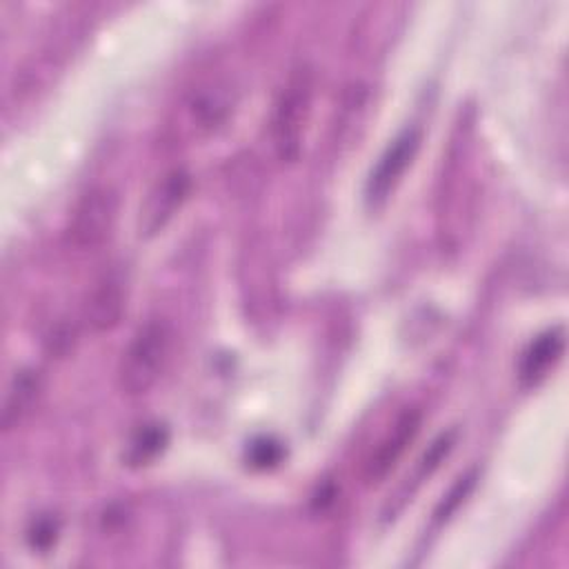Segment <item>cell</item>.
Returning a JSON list of instances; mask_svg holds the SVG:
<instances>
[{
	"instance_id": "1",
	"label": "cell",
	"mask_w": 569,
	"mask_h": 569,
	"mask_svg": "<svg viewBox=\"0 0 569 569\" xmlns=\"http://www.w3.org/2000/svg\"><path fill=\"white\" fill-rule=\"evenodd\" d=\"M316 89V73L307 62H298L289 69L271 116V142L276 156L282 162H296L300 158L307 124L311 118Z\"/></svg>"
},
{
	"instance_id": "2",
	"label": "cell",
	"mask_w": 569,
	"mask_h": 569,
	"mask_svg": "<svg viewBox=\"0 0 569 569\" xmlns=\"http://www.w3.org/2000/svg\"><path fill=\"white\" fill-rule=\"evenodd\" d=\"M171 342V327L160 318L136 329L118 365V385L127 396H142L158 382L169 362Z\"/></svg>"
},
{
	"instance_id": "3",
	"label": "cell",
	"mask_w": 569,
	"mask_h": 569,
	"mask_svg": "<svg viewBox=\"0 0 569 569\" xmlns=\"http://www.w3.org/2000/svg\"><path fill=\"white\" fill-rule=\"evenodd\" d=\"M118 218V196L109 187L89 189L73 207L67 238L78 251H93L104 244Z\"/></svg>"
},
{
	"instance_id": "4",
	"label": "cell",
	"mask_w": 569,
	"mask_h": 569,
	"mask_svg": "<svg viewBox=\"0 0 569 569\" xmlns=\"http://www.w3.org/2000/svg\"><path fill=\"white\" fill-rule=\"evenodd\" d=\"M420 142H422L420 129L418 127H405L385 147V151L378 156L376 164L371 167L367 184H365V200H367L369 207L376 209V207L387 202V198L400 184L405 171L411 167L413 158L418 156Z\"/></svg>"
},
{
	"instance_id": "5",
	"label": "cell",
	"mask_w": 569,
	"mask_h": 569,
	"mask_svg": "<svg viewBox=\"0 0 569 569\" xmlns=\"http://www.w3.org/2000/svg\"><path fill=\"white\" fill-rule=\"evenodd\" d=\"M189 189H191V176L184 169L176 167L164 171L149 187L140 204V216H138L140 238H151L160 233L187 200Z\"/></svg>"
},
{
	"instance_id": "6",
	"label": "cell",
	"mask_w": 569,
	"mask_h": 569,
	"mask_svg": "<svg viewBox=\"0 0 569 569\" xmlns=\"http://www.w3.org/2000/svg\"><path fill=\"white\" fill-rule=\"evenodd\" d=\"M420 422L422 413L418 409H407L398 416V420L391 425V429L385 433V438L378 442V447L365 462L362 476L367 485H378L387 478V473L396 467V462L402 458L407 447L418 436Z\"/></svg>"
},
{
	"instance_id": "7",
	"label": "cell",
	"mask_w": 569,
	"mask_h": 569,
	"mask_svg": "<svg viewBox=\"0 0 569 569\" xmlns=\"http://www.w3.org/2000/svg\"><path fill=\"white\" fill-rule=\"evenodd\" d=\"M127 309V280L120 269L104 271L96 282L89 302H87V320L96 331L113 329Z\"/></svg>"
},
{
	"instance_id": "8",
	"label": "cell",
	"mask_w": 569,
	"mask_h": 569,
	"mask_svg": "<svg viewBox=\"0 0 569 569\" xmlns=\"http://www.w3.org/2000/svg\"><path fill=\"white\" fill-rule=\"evenodd\" d=\"M565 353V329L549 327L538 333L522 351L518 362V380L522 387H536L547 378V373L560 362Z\"/></svg>"
},
{
	"instance_id": "9",
	"label": "cell",
	"mask_w": 569,
	"mask_h": 569,
	"mask_svg": "<svg viewBox=\"0 0 569 569\" xmlns=\"http://www.w3.org/2000/svg\"><path fill=\"white\" fill-rule=\"evenodd\" d=\"M38 393H40V373L36 369H20L13 373L7 387L2 418H0V425L4 431L18 427L24 420V416L31 411L33 402L38 400Z\"/></svg>"
},
{
	"instance_id": "10",
	"label": "cell",
	"mask_w": 569,
	"mask_h": 569,
	"mask_svg": "<svg viewBox=\"0 0 569 569\" xmlns=\"http://www.w3.org/2000/svg\"><path fill=\"white\" fill-rule=\"evenodd\" d=\"M231 109V100L227 93V87H222L220 82L200 87L196 91V96L189 102V116L196 122L198 129H216L229 113Z\"/></svg>"
},
{
	"instance_id": "11",
	"label": "cell",
	"mask_w": 569,
	"mask_h": 569,
	"mask_svg": "<svg viewBox=\"0 0 569 569\" xmlns=\"http://www.w3.org/2000/svg\"><path fill=\"white\" fill-rule=\"evenodd\" d=\"M169 431L160 422H147L142 425L129 440V447L124 451V460L131 467H142L153 462L167 447Z\"/></svg>"
},
{
	"instance_id": "12",
	"label": "cell",
	"mask_w": 569,
	"mask_h": 569,
	"mask_svg": "<svg viewBox=\"0 0 569 569\" xmlns=\"http://www.w3.org/2000/svg\"><path fill=\"white\" fill-rule=\"evenodd\" d=\"M456 438H458V431H456V429H447V431H442L440 436H436V438L431 440V445H429L427 451L420 456V460H418V465H416V469H413L411 485L405 487V493H402V498H400V505L418 489V485H420L422 480H427V478L440 467V462L451 453V449H453V445H456ZM400 505H398V509H400Z\"/></svg>"
},
{
	"instance_id": "13",
	"label": "cell",
	"mask_w": 569,
	"mask_h": 569,
	"mask_svg": "<svg viewBox=\"0 0 569 569\" xmlns=\"http://www.w3.org/2000/svg\"><path fill=\"white\" fill-rule=\"evenodd\" d=\"M282 460H284V447L280 440L271 436H260L251 440V445L247 447V462L251 469L267 471L278 467Z\"/></svg>"
},
{
	"instance_id": "14",
	"label": "cell",
	"mask_w": 569,
	"mask_h": 569,
	"mask_svg": "<svg viewBox=\"0 0 569 569\" xmlns=\"http://www.w3.org/2000/svg\"><path fill=\"white\" fill-rule=\"evenodd\" d=\"M476 480H478V473H476V469H471V471L462 473V476L451 485V489L442 496L440 505H438L436 511H433V522H436V525L447 522V520L451 518V513H453V511L465 502V498L471 493Z\"/></svg>"
},
{
	"instance_id": "15",
	"label": "cell",
	"mask_w": 569,
	"mask_h": 569,
	"mask_svg": "<svg viewBox=\"0 0 569 569\" xmlns=\"http://www.w3.org/2000/svg\"><path fill=\"white\" fill-rule=\"evenodd\" d=\"M56 536H58V522L53 518H40L29 529V542L33 549H40V551H47L56 542Z\"/></svg>"
}]
</instances>
